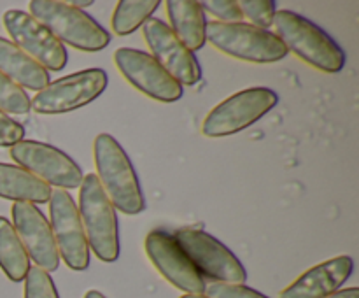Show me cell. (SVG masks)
I'll return each mask as SVG.
<instances>
[{"instance_id":"cell-30","label":"cell","mask_w":359,"mask_h":298,"mask_svg":"<svg viewBox=\"0 0 359 298\" xmlns=\"http://www.w3.org/2000/svg\"><path fill=\"white\" fill-rule=\"evenodd\" d=\"M84 298H107V297H105V294H102L100 291L91 290V291H88L86 294H84Z\"/></svg>"},{"instance_id":"cell-21","label":"cell","mask_w":359,"mask_h":298,"mask_svg":"<svg viewBox=\"0 0 359 298\" xmlns=\"http://www.w3.org/2000/svg\"><path fill=\"white\" fill-rule=\"evenodd\" d=\"M158 7H160V0H121L116 4V9L112 13V30L121 37L133 34L149 18H153Z\"/></svg>"},{"instance_id":"cell-15","label":"cell","mask_w":359,"mask_h":298,"mask_svg":"<svg viewBox=\"0 0 359 298\" xmlns=\"http://www.w3.org/2000/svg\"><path fill=\"white\" fill-rule=\"evenodd\" d=\"M13 214V226L18 237L23 242L28 258L35 262V266L55 272L60 265L58 248L53 237L51 224L46 219L42 210L34 203L16 202L11 209Z\"/></svg>"},{"instance_id":"cell-5","label":"cell","mask_w":359,"mask_h":298,"mask_svg":"<svg viewBox=\"0 0 359 298\" xmlns=\"http://www.w3.org/2000/svg\"><path fill=\"white\" fill-rule=\"evenodd\" d=\"M205 37L207 42H210L217 51L241 62L262 65L280 62L287 56L286 46L276 34L244 21H209Z\"/></svg>"},{"instance_id":"cell-14","label":"cell","mask_w":359,"mask_h":298,"mask_svg":"<svg viewBox=\"0 0 359 298\" xmlns=\"http://www.w3.org/2000/svg\"><path fill=\"white\" fill-rule=\"evenodd\" d=\"M142 35L153 58L177 81L181 86H195L202 79L198 60L181 39L172 32L168 23L158 18H149L142 25Z\"/></svg>"},{"instance_id":"cell-22","label":"cell","mask_w":359,"mask_h":298,"mask_svg":"<svg viewBox=\"0 0 359 298\" xmlns=\"http://www.w3.org/2000/svg\"><path fill=\"white\" fill-rule=\"evenodd\" d=\"M0 111L6 114H27L32 111L30 97L21 86L0 72Z\"/></svg>"},{"instance_id":"cell-6","label":"cell","mask_w":359,"mask_h":298,"mask_svg":"<svg viewBox=\"0 0 359 298\" xmlns=\"http://www.w3.org/2000/svg\"><path fill=\"white\" fill-rule=\"evenodd\" d=\"M172 237L203 277L224 284H244L248 279V272L241 259L205 230L191 226L179 228Z\"/></svg>"},{"instance_id":"cell-11","label":"cell","mask_w":359,"mask_h":298,"mask_svg":"<svg viewBox=\"0 0 359 298\" xmlns=\"http://www.w3.org/2000/svg\"><path fill=\"white\" fill-rule=\"evenodd\" d=\"M4 28L13 39L11 42L23 49L28 56L41 63L46 70L58 72L67 65V49L41 21L30 13L11 9L4 14Z\"/></svg>"},{"instance_id":"cell-20","label":"cell","mask_w":359,"mask_h":298,"mask_svg":"<svg viewBox=\"0 0 359 298\" xmlns=\"http://www.w3.org/2000/svg\"><path fill=\"white\" fill-rule=\"evenodd\" d=\"M0 269L13 283H21L30 270V258L13 223L0 216Z\"/></svg>"},{"instance_id":"cell-3","label":"cell","mask_w":359,"mask_h":298,"mask_svg":"<svg viewBox=\"0 0 359 298\" xmlns=\"http://www.w3.org/2000/svg\"><path fill=\"white\" fill-rule=\"evenodd\" d=\"M30 14L41 21L63 46L84 53L102 51L111 42V34L84 11L62 0H32Z\"/></svg>"},{"instance_id":"cell-8","label":"cell","mask_w":359,"mask_h":298,"mask_svg":"<svg viewBox=\"0 0 359 298\" xmlns=\"http://www.w3.org/2000/svg\"><path fill=\"white\" fill-rule=\"evenodd\" d=\"M109 77L102 69H86L60 77L35 93L32 111L39 114H63L84 107L105 91Z\"/></svg>"},{"instance_id":"cell-18","label":"cell","mask_w":359,"mask_h":298,"mask_svg":"<svg viewBox=\"0 0 359 298\" xmlns=\"http://www.w3.org/2000/svg\"><path fill=\"white\" fill-rule=\"evenodd\" d=\"M167 16L175 35L189 51H198L205 46L207 23L205 13L198 0H168L165 4Z\"/></svg>"},{"instance_id":"cell-2","label":"cell","mask_w":359,"mask_h":298,"mask_svg":"<svg viewBox=\"0 0 359 298\" xmlns=\"http://www.w3.org/2000/svg\"><path fill=\"white\" fill-rule=\"evenodd\" d=\"M277 37L293 53L314 69L326 74L340 72L346 65L342 48L325 30L293 11H277L273 18Z\"/></svg>"},{"instance_id":"cell-4","label":"cell","mask_w":359,"mask_h":298,"mask_svg":"<svg viewBox=\"0 0 359 298\" xmlns=\"http://www.w3.org/2000/svg\"><path fill=\"white\" fill-rule=\"evenodd\" d=\"M77 210L90 251L100 262H116L119 258L118 214L95 174L84 175L81 182Z\"/></svg>"},{"instance_id":"cell-10","label":"cell","mask_w":359,"mask_h":298,"mask_svg":"<svg viewBox=\"0 0 359 298\" xmlns=\"http://www.w3.org/2000/svg\"><path fill=\"white\" fill-rule=\"evenodd\" d=\"M11 158L18 167L58 189L79 188L84 179L79 165L51 144L23 139L11 147Z\"/></svg>"},{"instance_id":"cell-27","label":"cell","mask_w":359,"mask_h":298,"mask_svg":"<svg viewBox=\"0 0 359 298\" xmlns=\"http://www.w3.org/2000/svg\"><path fill=\"white\" fill-rule=\"evenodd\" d=\"M25 128L18 121H14L9 114L0 111V147H13L20 140H23Z\"/></svg>"},{"instance_id":"cell-25","label":"cell","mask_w":359,"mask_h":298,"mask_svg":"<svg viewBox=\"0 0 359 298\" xmlns=\"http://www.w3.org/2000/svg\"><path fill=\"white\" fill-rule=\"evenodd\" d=\"M203 13L212 14L216 20L223 21V23H235V21H242L241 7H238L237 0H205L200 2Z\"/></svg>"},{"instance_id":"cell-12","label":"cell","mask_w":359,"mask_h":298,"mask_svg":"<svg viewBox=\"0 0 359 298\" xmlns=\"http://www.w3.org/2000/svg\"><path fill=\"white\" fill-rule=\"evenodd\" d=\"M114 63L119 74L135 90L156 102H177L182 97V86L146 51L119 48L114 53Z\"/></svg>"},{"instance_id":"cell-26","label":"cell","mask_w":359,"mask_h":298,"mask_svg":"<svg viewBox=\"0 0 359 298\" xmlns=\"http://www.w3.org/2000/svg\"><path fill=\"white\" fill-rule=\"evenodd\" d=\"M205 293L209 298H269L245 284L212 283L205 287Z\"/></svg>"},{"instance_id":"cell-9","label":"cell","mask_w":359,"mask_h":298,"mask_svg":"<svg viewBox=\"0 0 359 298\" xmlns=\"http://www.w3.org/2000/svg\"><path fill=\"white\" fill-rule=\"evenodd\" d=\"M49 219L60 258L76 272L86 270L90 266V245L79 210L67 189H53L49 198Z\"/></svg>"},{"instance_id":"cell-28","label":"cell","mask_w":359,"mask_h":298,"mask_svg":"<svg viewBox=\"0 0 359 298\" xmlns=\"http://www.w3.org/2000/svg\"><path fill=\"white\" fill-rule=\"evenodd\" d=\"M326 298H359V290L356 286L346 287V290H339L335 293H332Z\"/></svg>"},{"instance_id":"cell-23","label":"cell","mask_w":359,"mask_h":298,"mask_svg":"<svg viewBox=\"0 0 359 298\" xmlns=\"http://www.w3.org/2000/svg\"><path fill=\"white\" fill-rule=\"evenodd\" d=\"M242 16L248 18L252 27L269 30L273 25V18L277 13V4L273 0H241L238 2Z\"/></svg>"},{"instance_id":"cell-19","label":"cell","mask_w":359,"mask_h":298,"mask_svg":"<svg viewBox=\"0 0 359 298\" xmlns=\"http://www.w3.org/2000/svg\"><path fill=\"white\" fill-rule=\"evenodd\" d=\"M51 186L25 168L0 163V198L27 203H46L51 198Z\"/></svg>"},{"instance_id":"cell-29","label":"cell","mask_w":359,"mask_h":298,"mask_svg":"<svg viewBox=\"0 0 359 298\" xmlns=\"http://www.w3.org/2000/svg\"><path fill=\"white\" fill-rule=\"evenodd\" d=\"M69 4H70V6H72V7H76V9L83 11L84 7L93 6V0H86V2H83V0H74V2H69Z\"/></svg>"},{"instance_id":"cell-31","label":"cell","mask_w":359,"mask_h":298,"mask_svg":"<svg viewBox=\"0 0 359 298\" xmlns=\"http://www.w3.org/2000/svg\"><path fill=\"white\" fill-rule=\"evenodd\" d=\"M181 298H209L205 294H182Z\"/></svg>"},{"instance_id":"cell-16","label":"cell","mask_w":359,"mask_h":298,"mask_svg":"<svg viewBox=\"0 0 359 298\" xmlns=\"http://www.w3.org/2000/svg\"><path fill=\"white\" fill-rule=\"evenodd\" d=\"M354 270L351 256H335L312 266L280 291L279 298H326L339 291Z\"/></svg>"},{"instance_id":"cell-1","label":"cell","mask_w":359,"mask_h":298,"mask_svg":"<svg viewBox=\"0 0 359 298\" xmlns=\"http://www.w3.org/2000/svg\"><path fill=\"white\" fill-rule=\"evenodd\" d=\"M97 177L114 209L135 216L146 209L139 177L121 144L109 133H100L93 142Z\"/></svg>"},{"instance_id":"cell-13","label":"cell","mask_w":359,"mask_h":298,"mask_svg":"<svg viewBox=\"0 0 359 298\" xmlns=\"http://www.w3.org/2000/svg\"><path fill=\"white\" fill-rule=\"evenodd\" d=\"M144 249L154 269L184 294H205V277L196 270L172 233L153 230L144 241Z\"/></svg>"},{"instance_id":"cell-24","label":"cell","mask_w":359,"mask_h":298,"mask_svg":"<svg viewBox=\"0 0 359 298\" xmlns=\"http://www.w3.org/2000/svg\"><path fill=\"white\" fill-rule=\"evenodd\" d=\"M25 298H60L51 273L39 266H30L25 277Z\"/></svg>"},{"instance_id":"cell-7","label":"cell","mask_w":359,"mask_h":298,"mask_svg":"<svg viewBox=\"0 0 359 298\" xmlns=\"http://www.w3.org/2000/svg\"><path fill=\"white\" fill-rule=\"evenodd\" d=\"M279 97L270 88H248L217 104L202 123V133L210 139L235 135L255 125L272 111Z\"/></svg>"},{"instance_id":"cell-17","label":"cell","mask_w":359,"mask_h":298,"mask_svg":"<svg viewBox=\"0 0 359 298\" xmlns=\"http://www.w3.org/2000/svg\"><path fill=\"white\" fill-rule=\"evenodd\" d=\"M0 72L23 90L41 91L49 84L48 70L6 37H0Z\"/></svg>"}]
</instances>
